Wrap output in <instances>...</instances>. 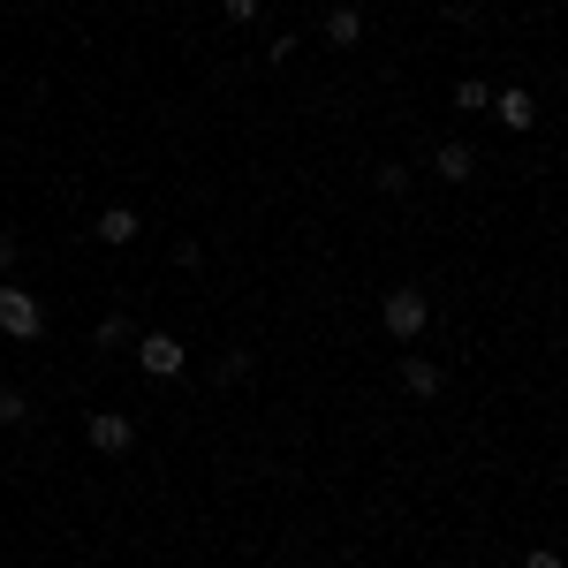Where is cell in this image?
I'll return each mask as SVG.
<instances>
[{
	"label": "cell",
	"mask_w": 568,
	"mask_h": 568,
	"mask_svg": "<svg viewBox=\"0 0 568 568\" xmlns=\"http://www.w3.org/2000/svg\"><path fill=\"white\" fill-rule=\"evenodd\" d=\"M524 568H561V554H546V546H538V554H524Z\"/></svg>",
	"instance_id": "obj_15"
},
{
	"label": "cell",
	"mask_w": 568,
	"mask_h": 568,
	"mask_svg": "<svg viewBox=\"0 0 568 568\" xmlns=\"http://www.w3.org/2000/svg\"><path fill=\"white\" fill-rule=\"evenodd\" d=\"M136 235H144V220H136L130 205H106V213H99V243H106V251H130Z\"/></svg>",
	"instance_id": "obj_6"
},
{
	"label": "cell",
	"mask_w": 568,
	"mask_h": 568,
	"mask_svg": "<svg viewBox=\"0 0 568 568\" xmlns=\"http://www.w3.org/2000/svg\"><path fill=\"white\" fill-rule=\"evenodd\" d=\"M372 190H387V197H394V190H409V168H379V175H372Z\"/></svg>",
	"instance_id": "obj_13"
},
{
	"label": "cell",
	"mask_w": 568,
	"mask_h": 568,
	"mask_svg": "<svg viewBox=\"0 0 568 568\" xmlns=\"http://www.w3.org/2000/svg\"><path fill=\"white\" fill-rule=\"evenodd\" d=\"M433 175L439 182H470V175H478V152H470L463 136H447V144L433 152Z\"/></svg>",
	"instance_id": "obj_5"
},
{
	"label": "cell",
	"mask_w": 568,
	"mask_h": 568,
	"mask_svg": "<svg viewBox=\"0 0 568 568\" xmlns=\"http://www.w3.org/2000/svg\"><path fill=\"white\" fill-rule=\"evenodd\" d=\"M84 439L99 447V455H130V447H136V425L122 417V409H91V417H84Z\"/></svg>",
	"instance_id": "obj_4"
},
{
	"label": "cell",
	"mask_w": 568,
	"mask_h": 568,
	"mask_svg": "<svg viewBox=\"0 0 568 568\" xmlns=\"http://www.w3.org/2000/svg\"><path fill=\"white\" fill-rule=\"evenodd\" d=\"M220 16H227V23H251V16H258V0H220Z\"/></svg>",
	"instance_id": "obj_14"
},
{
	"label": "cell",
	"mask_w": 568,
	"mask_h": 568,
	"mask_svg": "<svg viewBox=\"0 0 568 568\" xmlns=\"http://www.w3.org/2000/svg\"><path fill=\"white\" fill-rule=\"evenodd\" d=\"M130 342V318H99V349H122Z\"/></svg>",
	"instance_id": "obj_12"
},
{
	"label": "cell",
	"mask_w": 568,
	"mask_h": 568,
	"mask_svg": "<svg viewBox=\"0 0 568 568\" xmlns=\"http://www.w3.org/2000/svg\"><path fill=\"white\" fill-rule=\"evenodd\" d=\"M39 326H45V311L31 288H0V334L8 342H39Z\"/></svg>",
	"instance_id": "obj_2"
},
{
	"label": "cell",
	"mask_w": 568,
	"mask_h": 568,
	"mask_svg": "<svg viewBox=\"0 0 568 568\" xmlns=\"http://www.w3.org/2000/svg\"><path fill=\"white\" fill-rule=\"evenodd\" d=\"M493 114H500L508 130H530V122H538V99H530V91H493Z\"/></svg>",
	"instance_id": "obj_8"
},
{
	"label": "cell",
	"mask_w": 568,
	"mask_h": 568,
	"mask_svg": "<svg viewBox=\"0 0 568 568\" xmlns=\"http://www.w3.org/2000/svg\"><path fill=\"white\" fill-rule=\"evenodd\" d=\"M455 106H463V114H485V106H493V84L463 77V84H455Z\"/></svg>",
	"instance_id": "obj_10"
},
{
	"label": "cell",
	"mask_w": 568,
	"mask_h": 568,
	"mask_svg": "<svg viewBox=\"0 0 568 568\" xmlns=\"http://www.w3.org/2000/svg\"><path fill=\"white\" fill-rule=\"evenodd\" d=\"M402 394H417V402H433V394H439V364H433V356H402Z\"/></svg>",
	"instance_id": "obj_7"
},
{
	"label": "cell",
	"mask_w": 568,
	"mask_h": 568,
	"mask_svg": "<svg viewBox=\"0 0 568 568\" xmlns=\"http://www.w3.org/2000/svg\"><path fill=\"white\" fill-rule=\"evenodd\" d=\"M182 364H190V349H182L175 334H144V342H136V372H144V379H175Z\"/></svg>",
	"instance_id": "obj_3"
},
{
	"label": "cell",
	"mask_w": 568,
	"mask_h": 568,
	"mask_svg": "<svg viewBox=\"0 0 568 568\" xmlns=\"http://www.w3.org/2000/svg\"><path fill=\"white\" fill-rule=\"evenodd\" d=\"M8 265H16V235L0 227V273H8Z\"/></svg>",
	"instance_id": "obj_16"
},
{
	"label": "cell",
	"mask_w": 568,
	"mask_h": 568,
	"mask_svg": "<svg viewBox=\"0 0 568 568\" xmlns=\"http://www.w3.org/2000/svg\"><path fill=\"white\" fill-rule=\"evenodd\" d=\"M356 39H364V8H349V0L326 8V45H356Z\"/></svg>",
	"instance_id": "obj_9"
},
{
	"label": "cell",
	"mask_w": 568,
	"mask_h": 568,
	"mask_svg": "<svg viewBox=\"0 0 568 568\" xmlns=\"http://www.w3.org/2000/svg\"><path fill=\"white\" fill-rule=\"evenodd\" d=\"M425 318H433L425 288H387V304H379V326H387V334L402 342V349H409V342L425 334Z\"/></svg>",
	"instance_id": "obj_1"
},
{
	"label": "cell",
	"mask_w": 568,
	"mask_h": 568,
	"mask_svg": "<svg viewBox=\"0 0 568 568\" xmlns=\"http://www.w3.org/2000/svg\"><path fill=\"white\" fill-rule=\"evenodd\" d=\"M23 417H31V402H23L16 387H0V425H23Z\"/></svg>",
	"instance_id": "obj_11"
}]
</instances>
